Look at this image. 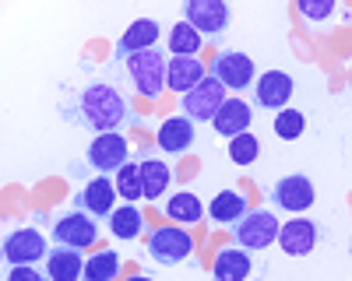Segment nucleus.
<instances>
[{"label": "nucleus", "instance_id": "obj_1", "mask_svg": "<svg viewBox=\"0 0 352 281\" xmlns=\"http://www.w3.org/2000/svg\"><path fill=\"white\" fill-rule=\"evenodd\" d=\"M64 120L85 127L88 134H120V127H134L138 117L131 102L106 81H88L64 106Z\"/></svg>", "mask_w": 352, "mask_h": 281}, {"label": "nucleus", "instance_id": "obj_2", "mask_svg": "<svg viewBox=\"0 0 352 281\" xmlns=\"http://www.w3.org/2000/svg\"><path fill=\"white\" fill-rule=\"evenodd\" d=\"M166 71H169V60L159 53V46L155 49H144V53H138V56H131V60H127V74L134 81L138 95H144V99H159L162 95Z\"/></svg>", "mask_w": 352, "mask_h": 281}, {"label": "nucleus", "instance_id": "obj_3", "mask_svg": "<svg viewBox=\"0 0 352 281\" xmlns=\"http://www.w3.org/2000/svg\"><path fill=\"white\" fill-rule=\"evenodd\" d=\"M229 18H232V11H229L226 0H187L184 4V21L194 28L201 39L208 36L212 42L226 36Z\"/></svg>", "mask_w": 352, "mask_h": 281}, {"label": "nucleus", "instance_id": "obj_4", "mask_svg": "<svg viewBox=\"0 0 352 281\" xmlns=\"http://www.w3.org/2000/svg\"><path fill=\"white\" fill-rule=\"evenodd\" d=\"M229 229H232V236H236V243L243 249H268L272 243H278L282 225L268 208H257V211H247L236 225H229Z\"/></svg>", "mask_w": 352, "mask_h": 281}, {"label": "nucleus", "instance_id": "obj_5", "mask_svg": "<svg viewBox=\"0 0 352 281\" xmlns=\"http://www.w3.org/2000/svg\"><path fill=\"white\" fill-rule=\"evenodd\" d=\"M226 102H229V99H226V88L208 74L201 84H194V88L184 95V117H187L190 123H212Z\"/></svg>", "mask_w": 352, "mask_h": 281}, {"label": "nucleus", "instance_id": "obj_6", "mask_svg": "<svg viewBox=\"0 0 352 281\" xmlns=\"http://www.w3.org/2000/svg\"><path fill=\"white\" fill-rule=\"evenodd\" d=\"M190 249H194V239L180 229V225H162V229H155L148 236V257L162 267L184 264L190 257Z\"/></svg>", "mask_w": 352, "mask_h": 281}, {"label": "nucleus", "instance_id": "obj_7", "mask_svg": "<svg viewBox=\"0 0 352 281\" xmlns=\"http://www.w3.org/2000/svg\"><path fill=\"white\" fill-rule=\"evenodd\" d=\"M53 239L56 246H71V249H88V246H96L99 239V225L92 215H85V211H67L53 221Z\"/></svg>", "mask_w": 352, "mask_h": 281}, {"label": "nucleus", "instance_id": "obj_8", "mask_svg": "<svg viewBox=\"0 0 352 281\" xmlns=\"http://www.w3.org/2000/svg\"><path fill=\"white\" fill-rule=\"evenodd\" d=\"M268 197H272V204H275V208L292 211V215L310 211L314 201H317L314 183H310V176H303V173H292V176H282L278 183H272Z\"/></svg>", "mask_w": 352, "mask_h": 281}, {"label": "nucleus", "instance_id": "obj_9", "mask_svg": "<svg viewBox=\"0 0 352 281\" xmlns=\"http://www.w3.org/2000/svg\"><path fill=\"white\" fill-rule=\"evenodd\" d=\"M212 77L222 84V88H232V92H243V88H254L257 81V71H254V60L247 53H219L212 60Z\"/></svg>", "mask_w": 352, "mask_h": 281}, {"label": "nucleus", "instance_id": "obj_10", "mask_svg": "<svg viewBox=\"0 0 352 281\" xmlns=\"http://www.w3.org/2000/svg\"><path fill=\"white\" fill-rule=\"evenodd\" d=\"M88 165L96 169L99 176H109V173H120V169L131 162V151H127V137L124 134H99L92 145H88Z\"/></svg>", "mask_w": 352, "mask_h": 281}, {"label": "nucleus", "instance_id": "obj_11", "mask_svg": "<svg viewBox=\"0 0 352 281\" xmlns=\"http://www.w3.org/2000/svg\"><path fill=\"white\" fill-rule=\"evenodd\" d=\"M46 253H50V246H46L43 232H36V229H14L4 239V260L11 267H32V264L46 260Z\"/></svg>", "mask_w": 352, "mask_h": 281}, {"label": "nucleus", "instance_id": "obj_12", "mask_svg": "<svg viewBox=\"0 0 352 281\" xmlns=\"http://www.w3.org/2000/svg\"><path fill=\"white\" fill-rule=\"evenodd\" d=\"M116 183H109L106 176H96L92 183H85L81 186V193L74 197V208L78 211H85V215H92L96 221L99 218H106L109 221V215L116 211Z\"/></svg>", "mask_w": 352, "mask_h": 281}, {"label": "nucleus", "instance_id": "obj_13", "mask_svg": "<svg viewBox=\"0 0 352 281\" xmlns=\"http://www.w3.org/2000/svg\"><path fill=\"white\" fill-rule=\"evenodd\" d=\"M155 42H159V21L155 18H138L127 32L116 39L113 60H131V56H138L144 49H155Z\"/></svg>", "mask_w": 352, "mask_h": 281}, {"label": "nucleus", "instance_id": "obj_14", "mask_svg": "<svg viewBox=\"0 0 352 281\" xmlns=\"http://www.w3.org/2000/svg\"><path fill=\"white\" fill-rule=\"evenodd\" d=\"M292 99V77L285 71H264L257 81H254V102L261 109H275L282 112Z\"/></svg>", "mask_w": 352, "mask_h": 281}, {"label": "nucleus", "instance_id": "obj_15", "mask_svg": "<svg viewBox=\"0 0 352 281\" xmlns=\"http://www.w3.org/2000/svg\"><path fill=\"white\" fill-rule=\"evenodd\" d=\"M155 145L166 151V155H187L194 148V123L187 117H169L159 123V134H155Z\"/></svg>", "mask_w": 352, "mask_h": 281}, {"label": "nucleus", "instance_id": "obj_16", "mask_svg": "<svg viewBox=\"0 0 352 281\" xmlns=\"http://www.w3.org/2000/svg\"><path fill=\"white\" fill-rule=\"evenodd\" d=\"M278 246H282V253H289V257H307V253H314V246H317V225L310 218H292L289 225H282Z\"/></svg>", "mask_w": 352, "mask_h": 281}, {"label": "nucleus", "instance_id": "obj_17", "mask_svg": "<svg viewBox=\"0 0 352 281\" xmlns=\"http://www.w3.org/2000/svg\"><path fill=\"white\" fill-rule=\"evenodd\" d=\"M46 274H50V281H85V257H81V249L53 246L46 253Z\"/></svg>", "mask_w": 352, "mask_h": 281}, {"label": "nucleus", "instance_id": "obj_18", "mask_svg": "<svg viewBox=\"0 0 352 281\" xmlns=\"http://www.w3.org/2000/svg\"><path fill=\"white\" fill-rule=\"evenodd\" d=\"M204 77V67H201V60L197 56H169V71H166V88H173V92H180V95H187L194 84H201Z\"/></svg>", "mask_w": 352, "mask_h": 281}, {"label": "nucleus", "instance_id": "obj_19", "mask_svg": "<svg viewBox=\"0 0 352 281\" xmlns=\"http://www.w3.org/2000/svg\"><path fill=\"white\" fill-rule=\"evenodd\" d=\"M250 253L243 246H226L215 253V264H212V274L215 281H247L250 278Z\"/></svg>", "mask_w": 352, "mask_h": 281}, {"label": "nucleus", "instance_id": "obj_20", "mask_svg": "<svg viewBox=\"0 0 352 281\" xmlns=\"http://www.w3.org/2000/svg\"><path fill=\"white\" fill-rule=\"evenodd\" d=\"M173 183V165L155 158L152 151L141 155V186H144V201H155V197H162Z\"/></svg>", "mask_w": 352, "mask_h": 281}, {"label": "nucleus", "instance_id": "obj_21", "mask_svg": "<svg viewBox=\"0 0 352 281\" xmlns=\"http://www.w3.org/2000/svg\"><path fill=\"white\" fill-rule=\"evenodd\" d=\"M250 120H254V112H250V106L243 102V99H229L222 109H219V117L212 120V127L222 134V137H240V134H247L250 130Z\"/></svg>", "mask_w": 352, "mask_h": 281}, {"label": "nucleus", "instance_id": "obj_22", "mask_svg": "<svg viewBox=\"0 0 352 281\" xmlns=\"http://www.w3.org/2000/svg\"><path fill=\"white\" fill-rule=\"evenodd\" d=\"M247 215V197L240 190H222L219 197H212V208H208V218L219 221V225H236L240 218Z\"/></svg>", "mask_w": 352, "mask_h": 281}, {"label": "nucleus", "instance_id": "obj_23", "mask_svg": "<svg viewBox=\"0 0 352 281\" xmlns=\"http://www.w3.org/2000/svg\"><path fill=\"white\" fill-rule=\"evenodd\" d=\"M166 215L173 218V221H180V225H194V221H201L204 215V204H201V197L197 193H190V190H176L169 201H166Z\"/></svg>", "mask_w": 352, "mask_h": 281}, {"label": "nucleus", "instance_id": "obj_24", "mask_svg": "<svg viewBox=\"0 0 352 281\" xmlns=\"http://www.w3.org/2000/svg\"><path fill=\"white\" fill-rule=\"evenodd\" d=\"M109 232H113V239H138L141 232H144V215L134 208V204H124V208H116L113 215H109Z\"/></svg>", "mask_w": 352, "mask_h": 281}, {"label": "nucleus", "instance_id": "obj_25", "mask_svg": "<svg viewBox=\"0 0 352 281\" xmlns=\"http://www.w3.org/2000/svg\"><path fill=\"white\" fill-rule=\"evenodd\" d=\"M120 274V253L116 249H99L85 260V281H113Z\"/></svg>", "mask_w": 352, "mask_h": 281}, {"label": "nucleus", "instance_id": "obj_26", "mask_svg": "<svg viewBox=\"0 0 352 281\" xmlns=\"http://www.w3.org/2000/svg\"><path fill=\"white\" fill-rule=\"evenodd\" d=\"M116 193L124 197L127 204L144 201V186H141V162H127L120 173H116Z\"/></svg>", "mask_w": 352, "mask_h": 281}, {"label": "nucleus", "instance_id": "obj_27", "mask_svg": "<svg viewBox=\"0 0 352 281\" xmlns=\"http://www.w3.org/2000/svg\"><path fill=\"white\" fill-rule=\"evenodd\" d=\"M197 49H201V36L194 32L187 21H176L169 28V53L173 56H194Z\"/></svg>", "mask_w": 352, "mask_h": 281}, {"label": "nucleus", "instance_id": "obj_28", "mask_svg": "<svg viewBox=\"0 0 352 281\" xmlns=\"http://www.w3.org/2000/svg\"><path fill=\"white\" fill-rule=\"evenodd\" d=\"M303 130H307V117H303L300 109L285 106L282 112H275V134H278L282 140H296Z\"/></svg>", "mask_w": 352, "mask_h": 281}, {"label": "nucleus", "instance_id": "obj_29", "mask_svg": "<svg viewBox=\"0 0 352 281\" xmlns=\"http://www.w3.org/2000/svg\"><path fill=\"white\" fill-rule=\"evenodd\" d=\"M257 155H261V140H257L250 130L229 140V162H236V165H254Z\"/></svg>", "mask_w": 352, "mask_h": 281}, {"label": "nucleus", "instance_id": "obj_30", "mask_svg": "<svg viewBox=\"0 0 352 281\" xmlns=\"http://www.w3.org/2000/svg\"><path fill=\"white\" fill-rule=\"evenodd\" d=\"M300 14L310 18V21H324L335 14V4L331 0H300Z\"/></svg>", "mask_w": 352, "mask_h": 281}, {"label": "nucleus", "instance_id": "obj_31", "mask_svg": "<svg viewBox=\"0 0 352 281\" xmlns=\"http://www.w3.org/2000/svg\"><path fill=\"white\" fill-rule=\"evenodd\" d=\"M8 281H50V274H43L36 267H11L8 271Z\"/></svg>", "mask_w": 352, "mask_h": 281}, {"label": "nucleus", "instance_id": "obj_32", "mask_svg": "<svg viewBox=\"0 0 352 281\" xmlns=\"http://www.w3.org/2000/svg\"><path fill=\"white\" fill-rule=\"evenodd\" d=\"M127 281H155V278H148V274H131Z\"/></svg>", "mask_w": 352, "mask_h": 281}, {"label": "nucleus", "instance_id": "obj_33", "mask_svg": "<svg viewBox=\"0 0 352 281\" xmlns=\"http://www.w3.org/2000/svg\"><path fill=\"white\" fill-rule=\"evenodd\" d=\"M349 257H352V239H349Z\"/></svg>", "mask_w": 352, "mask_h": 281}]
</instances>
